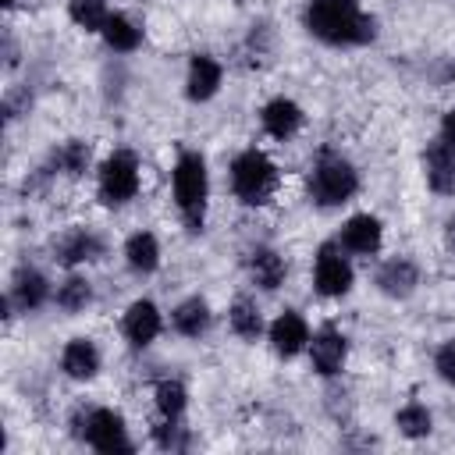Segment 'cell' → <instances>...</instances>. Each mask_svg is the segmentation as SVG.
<instances>
[{
	"label": "cell",
	"instance_id": "21",
	"mask_svg": "<svg viewBox=\"0 0 455 455\" xmlns=\"http://www.w3.org/2000/svg\"><path fill=\"white\" fill-rule=\"evenodd\" d=\"M174 331L185 334V338H199L206 327H210V309L203 299H185L178 309H174Z\"/></svg>",
	"mask_w": 455,
	"mask_h": 455
},
{
	"label": "cell",
	"instance_id": "4",
	"mask_svg": "<svg viewBox=\"0 0 455 455\" xmlns=\"http://www.w3.org/2000/svg\"><path fill=\"white\" fill-rule=\"evenodd\" d=\"M355 188H359V178L345 156H334V153L320 156V164L313 167V181H309V192L320 206H341L352 199Z\"/></svg>",
	"mask_w": 455,
	"mask_h": 455
},
{
	"label": "cell",
	"instance_id": "5",
	"mask_svg": "<svg viewBox=\"0 0 455 455\" xmlns=\"http://www.w3.org/2000/svg\"><path fill=\"white\" fill-rule=\"evenodd\" d=\"M135 192H139V160L128 149L107 156L100 167V196L107 203H128L135 199Z\"/></svg>",
	"mask_w": 455,
	"mask_h": 455
},
{
	"label": "cell",
	"instance_id": "18",
	"mask_svg": "<svg viewBox=\"0 0 455 455\" xmlns=\"http://www.w3.org/2000/svg\"><path fill=\"white\" fill-rule=\"evenodd\" d=\"M57 256H60V263H68V267L89 263V259L100 256V242H96L89 231H71V235H64V238L57 242Z\"/></svg>",
	"mask_w": 455,
	"mask_h": 455
},
{
	"label": "cell",
	"instance_id": "17",
	"mask_svg": "<svg viewBox=\"0 0 455 455\" xmlns=\"http://www.w3.org/2000/svg\"><path fill=\"white\" fill-rule=\"evenodd\" d=\"M220 85V64L213 57H196L188 68V96L192 100H210Z\"/></svg>",
	"mask_w": 455,
	"mask_h": 455
},
{
	"label": "cell",
	"instance_id": "11",
	"mask_svg": "<svg viewBox=\"0 0 455 455\" xmlns=\"http://www.w3.org/2000/svg\"><path fill=\"white\" fill-rule=\"evenodd\" d=\"M306 341H309V327H306V320H302L299 313H281V316L274 320V327H270V345H274L277 355H295V352L306 348Z\"/></svg>",
	"mask_w": 455,
	"mask_h": 455
},
{
	"label": "cell",
	"instance_id": "22",
	"mask_svg": "<svg viewBox=\"0 0 455 455\" xmlns=\"http://www.w3.org/2000/svg\"><path fill=\"white\" fill-rule=\"evenodd\" d=\"M71 21L85 32H103L110 11H107V0H71Z\"/></svg>",
	"mask_w": 455,
	"mask_h": 455
},
{
	"label": "cell",
	"instance_id": "24",
	"mask_svg": "<svg viewBox=\"0 0 455 455\" xmlns=\"http://www.w3.org/2000/svg\"><path fill=\"white\" fill-rule=\"evenodd\" d=\"M398 430L405 437H427L430 434V412H427V405L409 402L405 409H398Z\"/></svg>",
	"mask_w": 455,
	"mask_h": 455
},
{
	"label": "cell",
	"instance_id": "15",
	"mask_svg": "<svg viewBox=\"0 0 455 455\" xmlns=\"http://www.w3.org/2000/svg\"><path fill=\"white\" fill-rule=\"evenodd\" d=\"M60 366H64L68 377L89 380L100 370V352H96V345L89 338H71L68 348H64V355H60Z\"/></svg>",
	"mask_w": 455,
	"mask_h": 455
},
{
	"label": "cell",
	"instance_id": "3",
	"mask_svg": "<svg viewBox=\"0 0 455 455\" xmlns=\"http://www.w3.org/2000/svg\"><path fill=\"white\" fill-rule=\"evenodd\" d=\"M174 199L181 206V217L188 231L203 228V210H206V164L199 153H181L174 164Z\"/></svg>",
	"mask_w": 455,
	"mask_h": 455
},
{
	"label": "cell",
	"instance_id": "27",
	"mask_svg": "<svg viewBox=\"0 0 455 455\" xmlns=\"http://www.w3.org/2000/svg\"><path fill=\"white\" fill-rule=\"evenodd\" d=\"M156 409L164 419H178L185 412V387L178 380H164L156 387Z\"/></svg>",
	"mask_w": 455,
	"mask_h": 455
},
{
	"label": "cell",
	"instance_id": "29",
	"mask_svg": "<svg viewBox=\"0 0 455 455\" xmlns=\"http://www.w3.org/2000/svg\"><path fill=\"white\" fill-rule=\"evenodd\" d=\"M434 366H437L441 380L455 384V341H448V345H441V348H437V355H434Z\"/></svg>",
	"mask_w": 455,
	"mask_h": 455
},
{
	"label": "cell",
	"instance_id": "16",
	"mask_svg": "<svg viewBox=\"0 0 455 455\" xmlns=\"http://www.w3.org/2000/svg\"><path fill=\"white\" fill-rule=\"evenodd\" d=\"M46 295H50V284H46V277L39 274V270H18L14 274V284H11V299L28 313V309H39L43 302H46Z\"/></svg>",
	"mask_w": 455,
	"mask_h": 455
},
{
	"label": "cell",
	"instance_id": "6",
	"mask_svg": "<svg viewBox=\"0 0 455 455\" xmlns=\"http://www.w3.org/2000/svg\"><path fill=\"white\" fill-rule=\"evenodd\" d=\"M82 437L96 448V451H128V434H124V419L114 409H92L85 416V430Z\"/></svg>",
	"mask_w": 455,
	"mask_h": 455
},
{
	"label": "cell",
	"instance_id": "31",
	"mask_svg": "<svg viewBox=\"0 0 455 455\" xmlns=\"http://www.w3.org/2000/svg\"><path fill=\"white\" fill-rule=\"evenodd\" d=\"M448 245H451V249H455V217H451V220H448Z\"/></svg>",
	"mask_w": 455,
	"mask_h": 455
},
{
	"label": "cell",
	"instance_id": "10",
	"mask_svg": "<svg viewBox=\"0 0 455 455\" xmlns=\"http://www.w3.org/2000/svg\"><path fill=\"white\" fill-rule=\"evenodd\" d=\"M156 334H160V309H156L149 299L132 302L128 313H124V338L142 348V345H149Z\"/></svg>",
	"mask_w": 455,
	"mask_h": 455
},
{
	"label": "cell",
	"instance_id": "8",
	"mask_svg": "<svg viewBox=\"0 0 455 455\" xmlns=\"http://www.w3.org/2000/svg\"><path fill=\"white\" fill-rule=\"evenodd\" d=\"M423 167H427V181L437 196H455V146L430 142L423 153Z\"/></svg>",
	"mask_w": 455,
	"mask_h": 455
},
{
	"label": "cell",
	"instance_id": "20",
	"mask_svg": "<svg viewBox=\"0 0 455 455\" xmlns=\"http://www.w3.org/2000/svg\"><path fill=\"white\" fill-rule=\"evenodd\" d=\"M249 270H252V281L267 291H274L284 281V259L274 249H256L252 259H249Z\"/></svg>",
	"mask_w": 455,
	"mask_h": 455
},
{
	"label": "cell",
	"instance_id": "30",
	"mask_svg": "<svg viewBox=\"0 0 455 455\" xmlns=\"http://www.w3.org/2000/svg\"><path fill=\"white\" fill-rule=\"evenodd\" d=\"M441 139L448 142V146H455V107L444 114V121H441Z\"/></svg>",
	"mask_w": 455,
	"mask_h": 455
},
{
	"label": "cell",
	"instance_id": "14",
	"mask_svg": "<svg viewBox=\"0 0 455 455\" xmlns=\"http://www.w3.org/2000/svg\"><path fill=\"white\" fill-rule=\"evenodd\" d=\"M419 274H416V263L412 259H387L377 274V288L391 299H405L412 288H416Z\"/></svg>",
	"mask_w": 455,
	"mask_h": 455
},
{
	"label": "cell",
	"instance_id": "12",
	"mask_svg": "<svg viewBox=\"0 0 455 455\" xmlns=\"http://www.w3.org/2000/svg\"><path fill=\"white\" fill-rule=\"evenodd\" d=\"M309 359H313V370H316V373H323V377L338 373L341 363H345V338H341L338 331L323 327V331L309 341Z\"/></svg>",
	"mask_w": 455,
	"mask_h": 455
},
{
	"label": "cell",
	"instance_id": "13",
	"mask_svg": "<svg viewBox=\"0 0 455 455\" xmlns=\"http://www.w3.org/2000/svg\"><path fill=\"white\" fill-rule=\"evenodd\" d=\"M299 124H302V110H299V103H291V100H270L267 107H263V128H267V135H274V139H291L295 132H299Z\"/></svg>",
	"mask_w": 455,
	"mask_h": 455
},
{
	"label": "cell",
	"instance_id": "1",
	"mask_svg": "<svg viewBox=\"0 0 455 455\" xmlns=\"http://www.w3.org/2000/svg\"><path fill=\"white\" fill-rule=\"evenodd\" d=\"M306 25L316 39L334 46L373 39V18L363 14L359 0H313L306 11Z\"/></svg>",
	"mask_w": 455,
	"mask_h": 455
},
{
	"label": "cell",
	"instance_id": "28",
	"mask_svg": "<svg viewBox=\"0 0 455 455\" xmlns=\"http://www.w3.org/2000/svg\"><path fill=\"white\" fill-rule=\"evenodd\" d=\"M57 164H60V171H68V174H82L85 164H89V146H85V142H64V146L57 149Z\"/></svg>",
	"mask_w": 455,
	"mask_h": 455
},
{
	"label": "cell",
	"instance_id": "25",
	"mask_svg": "<svg viewBox=\"0 0 455 455\" xmlns=\"http://www.w3.org/2000/svg\"><path fill=\"white\" fill-rule=\"evenodd\" d=\"M89 299H92V288H89V281H82V277L64 281V284H60V291H57V306H60V309H68V313L85 309V306H89Z\"/></svg>",
	"mask_w": 455,
	"mask_h": 455
},
{
	"label": "cell",
	"instance_id": "23",
	"mask_svg": "<svg viewBox=\"0 0 455 455\" xmlns=\"http://www.w3.org/2000/svg\"><path fill=\"white\" fill-rule=\"evenodd\" d=\"M103 39H107V46H114V50H135L139 39H142V32H139L124 14H110L107 25H103Z\"/></svg>",
	"mask_w": 455,
	"mask_h": 455
},
{
	"label": "cell",
	"instance_id": "19",
	"mask_svg": "<svg viewBox=\"0 0 455 455\" xmlns=\"http://www.w3.org/2000/svg\"><path fill=\"white\" fill-rule=\"evenodd\" d=\"M124 256H128V267H132V270L149 274V270H156V263H160V245H156V238H153L149 231H139V235L128 238Z\"/></svg>",
	"mask_w": 455,
	"mask_h": 455
},
{
	"label": "cell",
	"instance_id": "26",
	"mask_svg": "<svg viewBox=\"0 0 455 455\" xmlns=\"http://www.w3.org/2000/svg\"><path fill=\"white\" fill-rule=\"evenodd\" d=\"M231 331L238 334V338H259V331H263V320H259V313H256V306H249V302H235L231 306Z\"/></svg>",
	"mask_w": 455,
	"mask_h": 455
},
{
	"label": "cell",
	"instance_id": "9",
	"mask_svg": "<svg viewBox=\"0 0 455 455\" xmlns=\"http://www.w3.org/2000/svg\"><path fill=\"white\" fill-rule=\"evenodd\" d=\"M341 245L348 252H359V256H370L380 249V220L370 217V213H355L345 220L341 228Z\"/></svg>",
	"mask_w": 455,
	"mask_h": 455
},
{
	"label": "cell",
	"instance_id": "2",
	"mask_svg": "<svg viewBox=\"0 0 455 455\" xmlns=\"http://www.w3.org/2000/svg\"><path fill=\"white\" fill-rule=\"evenodd\" d=\"M231 185H235V196L249 206H259V203H270V196L277 192V167L270 164L267 153L259 149H245L235 164H231Z\"/></svg>",
	"mask_w": 455,
	"mask_h": 455
},
{
	"label": "cell",
	"instance_id": "7",
	"mask_svg": "<svg viewBox=\"0 0 455 455\" xmlns=\"http://www.w3.org/2000/svg\"><path fill=\"white\" fill-rule=\"evenodd\" d=\"M313 277H316V291L320 295H345L352 288V267H348V259L341 256L338 245H323L316 252Z\"/></svg>",
	"mask_w": 455,
	"mask_h": 455
}]
</instances>
